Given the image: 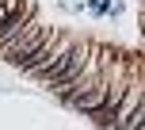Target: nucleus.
Instances as JSON below:
<instances>
[{
    "instance_id": "nucleus-1",
    "label": "nucleus",
    "mask_w": 145,
    "mask_h": 130,
    "mask_svg": "<svg viewBox=\"0 0 145 130\" xmlns=\"http://www.w3.org/2000/svg\"><path fill=\"white\" fill-rule=\"evenodd\" d=\"M69 46H72V38L65 35V31H46V38L35 46V54H31V58L19 65V73H31V77H42V73H50L54 65H57V61L69 54Z\"/></svg>"
},
{
    "instance_id": "nucleus-2",
    "label": "nucleus",
    "mask_w": 145,
    "mask_h": 130,
    "mask_svg": "<svg viewBox=\"0 0 145 130\" xmlns=\"http://www.w3.org/2000/svg\"><path fill=\"white\" fill-rule=\"evenodd\" d=\"M130 77H134V69H122V65H118L115 80H111V92H107V100H103L99 107H95L92 115H88L95 126H103V130H111V126H115V119H118V103H122V96H126V84H130Z\"/></svg>"
},
{
    "instance_id": "nucleus-3",
    "label": "nucleus",
    "mask_w": 145,
    "mask_h": 130,
    "mask_svg": "<svg viewBox=\"0 0 145 130\" xmlns=\"http://www.w3.org/2000/svg\"><path fill=\"white\" fill-rule=\"evenodd\" d=\"M88 54H92V42H72L65 58H61L57 65H54L50 73H42V80H46V88H57V84H69L72 77H80V69H84V61H88Z\"/></svg>"
},
{
    "instance_id": "nucleus-4",
    "label": "nucleus",
    "mask_w": 145,
    "mask_h": 130,
    "mask_svg": "<svg viewBox=\"0 0 145 130\" xmlns=\"http://www.w3.org/2000/svg\"><path fill=\"white\" fill-rule=\"evenodd\" d=\"M46 31H50V27H42V23H38V19H31L27 27H23L19 35H15L12 42H8L4 50H0V54H4V61L19 69V65L27 61L31 54H35V46H38V42H42V38H46Z\"/></svg>"
},
{
    "instance_id": "nucleus-5",
    "label": "nucleus",
    "mask_w": 145,
    "mask_h": 130,
    "mask_svg": "<svg viewBox=\"0 0 145 130\" xmlns=\"http://www.w3.org/2000/svg\"><path fill=\"white\" fill-rule=\"evenodd\" d=\"M31 19H35V0H15V4L4 12V19H0V50L19 35Z\"/></svg>"
},
{
    "instance_id": "nucleus-6",
    "label": "nucleus",
    "mask_w": 145,
    "mask_h": 130,
    "mask_svg": "<svg viewBox=\"0 0 145 130\" xmlns=\"http://www.w3.org/2000/svg\"><path fill=\"white\" fill-rule=\"evenodd\" d=\"M12 4H15V0H0V19H4V12H8Z\"/></svg>"
},
{
    "instance_id": "nucleus-7",
    "label": "nucleus",
    "mask_w": 145,
    "mask_h": 130,
    "mask_svg": "<svg viewBox=\"0 0 145 130\" xmlns=\"http://www.w3.org/2000/svg\"><path fill=\"white\" fill-rule=\"evenodd\" d=\"M141 27H145V15H141Z\"/></svg>"
}]
</instances>
